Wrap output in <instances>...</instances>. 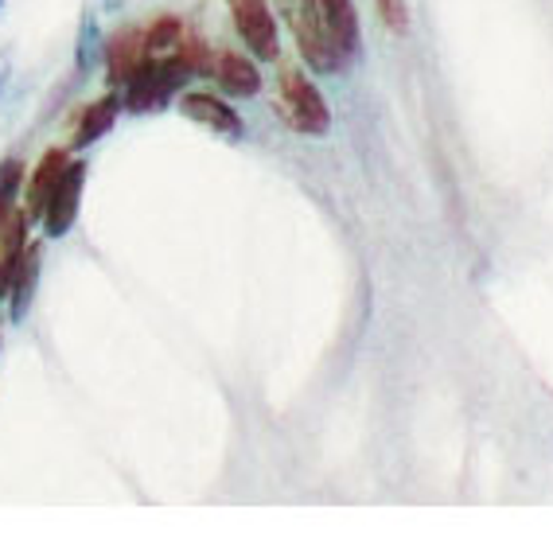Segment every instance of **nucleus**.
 Returning <instances> with one entry per match:
<instances>
[{"label":"nucleus","instance_id":"nucleus-1","mask_svg":"<svg viewBox=\"0 0 553 557\" xmlns=\"http://www.w3.org/2000/svg\"><path fill=\"white\" fill-rule=\"evenodd\" d=\"M276 113L285 117L288 129L305 133V137H323V133L332 129V110H328V102H323L320 86L312 83L308 75H300V71H281V78H276Z\"/></svg>","mask_w":553,"mask_h":557},{"label":"nucleus","instance_id":"nucleus-2","mask_svg":"<svg viewBox=\"0 0 553 557\" xmlns=\"http://www.w3.org/2000/svg\"><path fill=\"white\" fill-rule=\"evenodd\" d=\"M276 9H281L296 47H300V55H305V63L312 66V71L332 75V71H340V66L347 63V59L340 55V47L332 44V36H328V28H323L320 0H276Z\"/></svg>","mask_w":553,"mask_h":557},{"label":"nucleus","instance_id":"nucleus-3","mask_svg":"<svg viewBox=\"0 0 553 557\" xmlns=\"http://www.w3.org/2000/svg\"><path fill=\"white\" fill-rule=\"evenodd\" d=\"M187 78H195L180 59H148V66H140V75H133L125 83V94H121V106L130 113H157L172 102L175 94L184 90Z\"/></svg>","mask_w":553,"mask_h":557},{"label":"nucleus","instance_id":"nucleus-4","mask_svg":"<svg viewBox=\"0 0 553 557\" xmlns=\"http://www.w3.org/2000/svg\"><path fill=\"white\" fill-rule=\"evenodd\" d=\"M86 172H90V168H86L83 160H71V164L63 168V176H59L56 191H51V199H47V207H44V219H39L44 231H47V238H66L71 226L78 223Z\"/></svg>","mask_w":553,"mask_h":557},{"label":"nucleus","instance_id":"nucleus-5","mask_svg":"<svg viewBox=\"0 0 553 557\" xmlns=\"http://www.w3.org/2000/svg\"><path fill=\"white\" fill-rule=\"evenodd\" d=\"M175 110L184 113L187 121H195V125L211 129L214 137H226V140H242V137H246V121H242V113L234 110L226 98H219V94L187 90V94H180Z\"/></svg>","mask_w":553,"mask_h":557},{"label":"nucleus","instance_id":"nucleus-6","mask_svg":"<svg viewBox=\"0 0 553 557\" xmlns=\"http://www.w3.org/2000/svg\"><path fill=\"white\" fill-rule=\"evenodd\" d=\"M231 4V20L238 36L258 59H276L281 44H276V20L269 12V0H226Z\"/></svg>","mask_w":553,"mask_h":557},{"label":"nucleus","instance_id":"nucleus-7","mask_svg":"<svg viewBox=\"0 0 553 557\" xmlns=\"http://www.w3.org/2000/svg\"><path fill=\"white\" fill-rule=\"evenodd\" d=\"M152 51H148L145 32L121 28L118 36L106 39V71H110L113 86H125L133 75H140V66H148Z\"/></svg>","mask_w":553,"mask_h":557},{"label":"nucleus","instance_id":"nucleus-8","mask_svg":"<svg viewBox=\"0 0 553 557\" xmlns=\"http://www.w3.org/2000/svg\"><path fill=\"white\" fill-rule=\"evenodd\" d=\"M66 164H71L66 149H47L44 157H39L36 172H32V180H28V207H24L28 223L44 219V207H47V199H51V191H56V184H59V176H63Z\"/></svg>","mask_w":553,"mask_h":557},{"label":"nucleus","instance_id":"nucleus-9","mask_svg":"<svg viewBox=\"0 0 553 557\" xmlns=\"http://www.w3.org/2000/svg\"><path fill=\"white\" fill-rule=\"evenodd\" d=\"M211 78L226 94H234V98H254V94L261 90L258 63H254V59H246V55H238V51H222V55L214 59Z\"/></svg>","mask_w":553,"mask_h":557},{"label":"nucleus","instance_id":"nucleus-10","mask_svg":"<svg viewBox=\"0 0 553 557\" xmlns=\"http://www.w3.org/2000/svg\"><path fill=\"white\" fill-rule=\"evenodd\" d=\"M320 16L332 44L340 47V55H355L359 51V12H355V0H320Z\"/></svg>","mask_w":553,"mask_h":557},{"label":"nucleus","instance_id":"nucleus-11","mask_svg":"<svg viewBox=\"0 0 553 557\" xmlns=\"http://www.w3.org/2000/svg\"><path fill=\"white\" fill-rule=\"evenodd\" d=\"M118 113H121V98H118V94H106V98H98V102L86 106L83 117H78V125H74L71 149L83 152V149H90V145H98V140H102L106 133L113 129Z\"/></svg>","mask_w":553,"mask_h":557},{"label":"nucleus","instance_id":"nucleus-12","mask_svg":"<svg viewBox=\"0 0 553 557\" xmlns=\"http://www.w3.org/2000/svg\"><path fill=\"white\" fill-rule=\"evenodd\" d=\"M36 285H39V246H28L16 265V277H12V285H9L12 324H24V320H28V308H32V300H36Z\"/></svg>","mask_w":553,"mask_h":557},{"label":"nucleus","instance_id":"nucleus-13","mask_svg":"<svg viewBox=\"0 0 553 557\" xmlns=\"http://www.w3.org/2000/svg\"><path fill=\"white\" fill-rule=\"evenodd\" d=\"M98 63H106L102 24H98V12L86 9L83 20H78V36H74V71H78V75H90Z\"/></svg>","mask_w":553,"mask_h":557},{"label":"nucleus","instance_id":"nucleus-14","mask_svg":"<svg viewBox=\"0 0 553 557\" xmlns=\"http://www.w3.org/2000/svg\"><path fill=\"white\" fill-rule=\"evenodd\" d=\"M20 184H24V164L16 157L0 160V223L12 214V199H16Z\"/></svg>","mask_w":553,"mask_h":557},{"label":"nucleus","instance_id":"nucleus-15","mask_svg":"<svg viewBox=\"0 0 553 557\" xmlns=\"http://www.w3.org/2000/svg\"><path fill=\"white\" fill-rule=\"evenodd\" d=\"M145 39L152 55H157V51H172V47L184 39V24H180V16H160V20H152V28L145 32Z\"/></svg>","mask_w":553,"mask_h":557},{"label":"nucleus","instance_id":"nucleus-16","mask_svg":"<svg viewBox=\"0 0 553 557\" xmlns=\"http://www.w3.org/2000/svg\"><path fill=\"white\" fill-rule=\"evenodd\" d=\"M379 4V16L390 32H406L409 28V9L406 0H374Z\"/></svg>","mask_w":553,"mask_h":557},{"label":"nucleus","instance_id":"nucleus-17","mask_svg":"<svg viewBox=\"0 0 553 557\" xmlns=\"http://www.w3.org/2000/svg\"><path fill=\"white\" fill-rule=\"evenodd\" d=\"M12 83H16V75H12V51H0V106L12 98Z\"/></svg>","mask_w":553,"mask_h":557},{"label":"nucleus","instance_id":"nucleus-18","mask_svg":"<svg viewBox=\"0 0 553 557\" xmlns=\"http://www.w3.org/2000/svg\"><path fill=\"white\" fill-rule=\"evenodd\" d=\"M4 4H9V0H0V16H4Z\"/></svg>","mask_w":553,"mask_h":557}]
</instances>
